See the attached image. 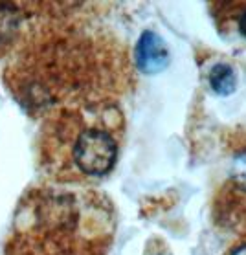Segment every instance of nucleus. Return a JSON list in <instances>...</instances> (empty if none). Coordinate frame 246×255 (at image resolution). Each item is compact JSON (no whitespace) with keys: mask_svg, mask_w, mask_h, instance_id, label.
Returning <instances> with one entry per match:
<instances>
[{"mask_svg":"<svg viewBox=\"0 0 246 255\" xmlns=\"http://www.w3.org/2000/svg\"><path fill=\"white\" fill-rule=\"evenodd\" d=\"M210 85L221 96H230L237 87L234 68L228 64H215L210 72Z\"/></svg>","mask_w":246,"mask_h":255,"instance_id":"6","label":"nucleus"},{"mask_svg":"<svg viewBox=\"0 0 246 255\" xmlns=\"http://www.w3.org/2000/svg\"><path fill=\"white\" fill-rule=\"evenodd\" d=\"M211 9L221 31L246 41V2H213Z\"/></svg>","mask_w":246,"mask_h":255,"instance_id":"5","label":"nucleus"},{"mask_svg":"<svg viewBox=\"0 0 246 255\" xmlns=\"http://www.w3.org/2000/svg\"><path fill=\"white\" fill-rule=\"evenodd\" d=\"M31 13L33 2H0V59L7 57L17 46Z\"/></svg>","mask_w":246,"mask_h":255,"instance_id":"3","label":"nucleus"},{"mask_svg":"<svg viewBox=\"0 0 246 255\" xmlns=\"http://www.w3.org/2000/svg\"><path fill=\"white\" fill-rule=\"evenodd\" d=\"M125 118L111 99L63 105L41 118L37 156L57 184H88L111 173L120 156Z\"/></svg>","mask_w":246,"mask_h":255,"instance_id":"1","label":"nucleus"},{"mask_svg":"<svg viewBox=\"0 0 246 255\" xmlns=\"http://www.w3.org/2000/svg\"><path fill=\"white\" fill-rule=\"evenodd\" d=\"M111 230L87 193L39 187L20 200L4 255H107Z\"/></svg>","mask_w":246,"mask_h":255,"instance_id":"2","label":"nucleus"},{"mask_svg":"<svg viewBox=\"0 0 246 255\" xmlns=\"http://www.w3.org/2000/svg\"><path fill=\"white\" fill-rule=\"evenodd\" d=\"M136 64L143 74H156L169 64V50L154 31H143L136 44Z\"/></svg>","mask_w":246,"mask_h":255,"instance_id":"4","label":"nucleus"},{"mask_svg":"<svg viewBox=\"0 0 246 255\" xmlns=\"http://www.w3.org/2000/svg\"><path fill=\"white\" fill-rule=\"evenodd\" d=\"M223 255H246V226L237 233L234 243L230 244L228 250Z\"/></svg>","mask_w":246,"mask_h":255,"instance_id":"7","label":"nucleus"}]
</instances>
